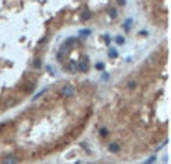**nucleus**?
I'll return each instance as SVG.
<instances>
[{
  "label": "nucleus",
  "mask_w": 171,
  "mask_h": 164,
  "mask_svg": "<svg viewBox=\"0 0 171 164\" xmlns=\"http://www.w3.org/2000/svg\"><path fill=\"white\" fill-rule=\"evenodd\" d=\"M62 95L66 96V98H71V96L75 95V89H74L71 84H66V86H63V89H62Z\"/></svg>",
  "instance_id": "nucleus-1"
},
{
  "label": "nucleus",
  "mask_w": 171,
  "mask_h": 164,
  "mask_svg": "<svg viewBox=\"0 0 171 164\" xmlns=\"http://www.w3.org/2000/svg\"><path fill=\"white\" fill-rule=\"evenodd\" d=\"M78 69H80L81 72H87V71H89V60H87V59L81 60V63L78 65Z\"/></svg>",
  "instance_id": "nucleus-2"
},
{
  "label": "nucleus",
  "mask_w": 171,
  "mask_h": 164,
  "mask_svg": "<svg viewBox=\"0 0 171 164\" xmlns=\"http://www.w3.org/2000/svg\"><path fill=\"white\" fill-rule=\"evenodd\" d=\"M17 163H18V160H17L15 155H8V157L3 160V164H17Z\"/></svg>",
  "instance_id": "nucleus-3"
},
{
  "label": "nucleus",
  "mask_w": 171,
  "mask_h": 164,
  "mask_svg": "<svg viewBox=\"0 0 171 164\" xmlns=\"http://www.w3.org/2000/svg\"><path fill=\"white\" fill-rule=\"evenodd\" d=\"M68 71H69L71 74H75V72L78 71V63H75V62H71V63H69V66H68Z\"/></svg>",
  "instance_id": "nucleus-4"
},
{
  "label": "nucleus",
  "mask_w": 171,
  "mask_h": 164,
  "mask_svg": "<svg viewBox=\"0 0 171 164\" xmlns=\"http://www.w3.org/2000/svg\"><path fill=\"white\" fill-rule=\"evenodd\" d=\"M110 151H111V152H119V151H120V146H119L117 143H111V145H110Z\"/></svg>",
  "instance_id": "nucleus-5"
},
{
  "label": "nucleus",
  "mask_w": 171,
  "mask_h": 164,
  "mask_svg": "<svg viewBox=\"0 0 171 164\" xmlns=\"http://www.w3.org/2000/svg\"><path fill=\"white\" fill-rule=\"evenodd\" d=\"M131 24H132V20H126V21H125V24H123L125 30H129V29H131Z\"/></svg>",
  "instance_id": "nucleus-6"
},
{
  "label": "nucleus",
  "mask_w": 171,
  "mask_h": 164,
  "mask_svg": "<svg viewBox=\"0 0 171 164\" xmlns=\"http://www.w3.org/2000/svg\"><path fill=\"white\" fill-rule=\"evenodd\" d=\"M74 42H75V39H74V38H71V39H68V41H66V42L63 44V48H66L68 45H72Z\"/></svg>",
  "instance_id": "nucleus-7"
},
{
  "label": "nucleus",
  "mask_w": 171,
  "mask_h": 164,
  "mask_svg": "<svg viewBox=\"0 0 171 164\" xmlns=\"http://www.w3.org/2000/svg\"><path fill=\"white\" fill-rule=\"evenodd\" d=\"M80 35L87 36V35H90V30H89V29H83V30H80Z\"/></svg>",
  "instance_id": "nucleus-8"
},
{
  "label": "nucleus",
  "mask_w": 171,
  "mask_h": 164,
  "mask_svg": "<svg viewBox=\"0 0 171 164\" xmlns=\"http://www.w3.org/2000/svg\"><path fill=\"white\" fill-rule=\"evenodd\" d=\"M108 54H110V57H117V51H116V50H114V48H111V50H110V53H108Z\"/></svg>",
  "instance_id": "nucleus-9"
},
{
  "label": "nucleus",
  "mask_w": 171,
  "mask_h": 164,
  "mask_svg": "<svg viewBox=\"0 0 171 164\" xmlns=\"http://www.w3.org/2000/svg\"><path fill=\"white\" fill-rule=\"evenodd\" d=\"M110 17H111V18H116V17H117L116 9H110Z\"/></svg>",
  "instance_id": "nucleus-10"
},
{
  "label": "nucleus",
  "mask_w": 171,
  "mask_h": 164,
  "mask_svg": "<svg viewBox=\"0 0 171 164\" xmlns=\"http://www.w3.org/2000/svg\"><path fill=\"white\" fill-rule=\"evenodd\" d=\"M99 133H101V136H102V137H105V136L108 134V130H107V128H102V130H101Z\"/></svg>",
  "instance_id": "nucleus-11"
},
{
  "label": "nucleus",
  "mask_w": 171,
  "mask_h": 164,
  "mask_svg": "<svg viewBox=\"0 0 171 164\" xmlns=\"http://www.w3.org/2000/svg\"><path fill=\"white\" fill-rule=\"evenodd\" d=\"M135 86H137V81H129V84H128V87H129V89H134Z\"/></svg>",
  "instance_id": "nucleus-12"
},
{
  "label": "nucleus",
  "mask_w": 171,
  "mask_h": 164,
  "mask_svg": "<svg viewBox=\"0 0 171 164\" xmlns=\"http://www.w3.org/2000/svg\"><path fill=\"white\" fill-rule=\"evenodd\" d=\"M116 42H117V44H123V42H125V39H123L122 36H119V38H116Z\"/></svg>",
  "instance_id": "nucleus-13"
},
{
  "label": "nucleus",
  "mask_w": 171,
  "mask_h": 164,
  "mask_svg": "<svg viewBox=\"0 0 171 164\" xmlns=\"http://www.w3.org/2000/svg\"><path fill=\"white\" fill-rule=\"evenodd\" d=\"M153 161H155V157H150V158H149V160H147V161H146L144 164H152Z\"/></svg>",
  "instance_id": "nucleus-14"
},
{
  "label": "nucleus",
  "mask_w": 171,
  "mask_h": 164,
  "mask_svg": "<svg viewBox=\"0 0 171 164\" xmlns=\"http://www.w3.org/2000/svg\"><path fill=\"white\" fill-rule=\"evenodd\" d=\"M96 69H104V63H96Z\"/></svg>",
  "instance_id": "nucleus-15"
},
{
  "label": "nucleus",
  "mask_w": 171,
  "mask_h": 164,
  "mask_svg": "<svg viewBox=\"0 0 171 164\" xmlns=\"http://www.w3.org/2000/svg\"><path fill=\"white\" fill-rule=\"evenodd\" d=\"M47 71L51 72V74H54V68H53V66H47Z\"/></svg>",
  "instance_id": "nucleus-16"
},
{
  "label": "nucleus",
  "mask_w": 171,
  "mask_h": 164,
  "mask_svg": "<svg viewBox=\"0 0 171 164\" xmlns=\"http://www.w3.org/2000/svg\"><path fill=\"white\" fill-rule=\"evenodd\" d=\"M89 17H90V14H89V12H87V14H83V20H86V18H89Z\"/></svg>",
  "instance_id": "nucleus-17"
},
{
  "label": "nucleus",
  "mask_w": 171,
  "mask_h": 164,
  "mask_svg": "<svg viewBox=\"0 0 171 164\" xmlns=\"http://www.w3.org/2000/svg\"><path fill=\"white\" fill-rule=\"evenodd\" d=\"M117 3H119V5H122V6H123V5H125V3H126V0H117Z\"/></svg>",
  "instance_id": "nucleus-18"
},
{
  "label": "nucleus",
  "mask_w": 171,
  "mask_h": 164,
  "mask_svg": "<svg viewBox=\"0 0 171 164\" xmlns=\"http://www.w3.org/2000/svg\"><path fill=\"white\" fill-rule=\"evenodd\" d=\"M35 66L38 68V66H41V60H38V62H35Z\"/></svg>",
  "instance_id": "nucleus-19"
}]
</instances>
